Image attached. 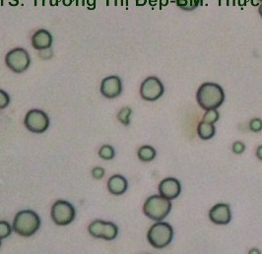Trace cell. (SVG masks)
Masks as SVG:
<instances>
[{
    "label": "cell",
    "mask_w": 262,
    "mask_h": 254,
    "mask_svg": "<svg viewBox=\"0 0 262 254\" xmlns=\"http://www.w3.org/2000/svg\"><path fill=\"white\" fill-rule=\"evenodd\" d=\"M196 99L198 104L204 110L217 109L225 101V93L220 85L207 82L199 87Z\"/></svg>",
    "instance_id": "1"
},
{
    "label": "cell",
    "mask_w": 262,
    "mask_h": 254,
    "mask_svg": "<svg viewBox=\"0 0 262 254\" xmlns=\"http://www.w3.org/2000/svg\"><path fill=\"white\" fill-rule=\"evenodd\" d=\"M41 227L39 215L31 210H23L16 214L13 222V231L21 237L34 236Z\"/></svg>",
    "instance_id": "2"
},
{
    "label": "cell",
    "mask_w": 262,
    "mask_h": 254,
    "mask_svg": "<svg viewBox=\"0 0 262 254\" xmlns=\"http://www.w3.org/2000/svg\"><path fill=\"white\" fill-rule=\"evenodd\" d=\"M171 200L161 195H153L149 197L143 206L144 214L153 221L160 222L164 220L171 212Z\"/></svg>",
    "instance_id": "3"
},
{
    "label": "cell",
    "mask_w": 262,
    "mask_h": 254,
    "mask_svg": "<svg viewBox=\"0 0 262 254\" xmlns=\"http://www.w3.org/2000/svg\"><path fill=\"white\" fill-rule=\"evenodd\" d=\"M147 238L150 245L155 249H164L172 243L174 230L170 224L159 222L150 228Z\"/></svg>",
    "instance_id": "4"
},
{
    "label": "cell",
    "mask_w": 262,
    "mask_h": 254,
    "mask_svg": "<svg viewBox=\"0 0 262 254\" xmlns=\"http://www.w3.org/2000/svg\"><path fill=\"white\" fill-rule=\"evenodd\" d=\"M5 63L14 73H23L30 67L31 57L26 50L16 48L6 54Z\"/></svg>",
    "instance_id": "5"
},
{
    "label": "cell",
    "mask_w": 262,
    "mask_h": 254,
    "mask_svg": "<svg viewBox=\"0 0 262 254\" xmlns=\"http://www.w3.org/2000/svg\"><path fill=\"white\" fill-rule=\"evenodd\" d=\"M75 209L72 204L64 200L56 201L52 208V219L58 226H67L75 219Z\"/></svg>",
    "instance_id": "6"
},
{
    "label": "cell",
    "mask_w": 262,
    "mask_h": 254,
    "mask_svg": "<svg viewBox=\"0 0 262 254\" xmlns=\"http://www.w3.org/2000/svg\"><path fill=\"white\" fill-rule=\"evenodd\" d=\"M24 124L31 132L42 134L49 128L50 118L48 114L41 109H31L25 116Z\"/></svg>",
    "instance_id": "7"
},
{
    "label": "cell",
    "mask_w": 262,
    "mask_h": 254,
    "mask_svg": "<svg viewBox=\"0 0 262 254\" xmlns=\"http://www.w3.org/2000/svg\"><path fill=\"white\" fill-rule=\"evenodd\" d=\"M88 232L92 237L105 241H112L118 235V229L113 223L101 220L92 222L88 227Z\"/></svg>",
    "instance_id": "8"
},
{
    "label": "cell",
    "mask_w": 262,
    "mask_h": 254,
    "mask_svg": "<svg viewBox=\"0 0 262 254\" xmlns=\"http://www.w3.org/2000/svg\"><path fill=\"white\" fill-rule=\"evenodd\" d=\"M164 85L159 78L154 76L146 78L140 87L141 98L147 102L157 101L164 95Z\"/></svg>",
    "instance_id": "9"
},
{
    "label": "cell",
    "mask_w": 262,
    "mask_h": 254,
    "mask_svg": "<svg viewBox=\"0 0 262 254\" xmlns=\"http://www.w3.org/2000/svg\"><path fill=\"white\" fill-rule=\"evenodd\" d=\"M100 91L105 98L114 99L120 96L122 92V83L118 76H108L103 79Z\"/></svg>",
    "instance_id": "10"
},
{
    "label": "cell",
    "mask_w": 262,
    "mask_h": 254,
    "mask_svg": "<svg viewBox=\"0 0 262 254\" xmlns=\"http://www.w3.org/2000/svg\"><path fill=\"white\" fill-rule=\"evenodd\" d=\"M181 192V185L177 179L168 177L163 179L159 184V193L166 199L174 200L179 196Z\"/></svg>",
    "instance_id": "11"
},
{
    "label": "cell",
    "mask_w": 262,
    "mask_h": 254,
    "mask_svg": "<svg viewBox=\"0 0 262 254\" xmlns=\"http://www.w3.org/2000/svg\"><path fill=\"white\" fill-rule=\"evenodd\" d=\"M209 219L217 225H227L231 222L232 213L228 204H217L209 212Z\"/></svg>",
    "instance_id": "12"
},
{
    "label": "cell",
    "mask_w": 262,
    "mask_h": 254,
    "mask_svg": "<svg viewBox=\"0 0 262 254\" xmlns=\"http://www.w3.org/2000/svg\"><path fill=\"white\" fill-rule=\"evenodd\" d=\"M32 46L37 51H44L51 49L52 46V34L44 29L38 30L32 37Z\"/></svg>",
    "instance_id": "13"
},
{
    "label": "cell",
    "mask_w": 262,
    "mask_h": 254,
    "mask_svg": "<svg viewBox=\"0 0 262 254\" xmlns=\"http://www.w3.org/2000/svg\"><path fill=\"white\" fill-rule=\"evenodd\" d=\"M127 180L119 174L112 175L107 181L108 191L113 195H121L127 190Z\"/></svg>",
    "instance_id": "14"
},
{
    "label": "cell",
    "mask_w": 262,
    "mask_h": 254,
    "mask_svg": "<svg viewBox=\"0 0 262 254\" xmlns=\"http://www.w3.org/2000/svg\"><path fill=\"white\" fill-rule=\"evenodd\" d=\"M215 132H216V129H215L214 124L212 123L202 121L198 124L197 133H198V136L203 140H208V139L213 138L215 135Z\"/></svg>",
    "instance_id": "15"
},
{
    "label": "cell",
    "mask_w": 262,
    "mask_h": 254,
    "mask_svg": "<svg viewBox=\"0 0 262 254\" xmlns=\"http://www.w3.org/2000/svg\"><path fill=\"white\" fill-rule=\"evenodd\" d=\"M137 155L142 162H151L156 157V150L151 146L145 145L139 148Z\"/></svg>",
    "instance_id": "16"
},
{
    "label": "cell",
    "mask_w": 262,
    "mask_h": 254,
    "mask_svg": "<svg viewBox=\"0 0 262 254\" xmlns=\"http://www.w3.org/2000/svg\"><path fill=\"white\" fill-rule=\"evenodd\" d=\"M202 0H175V4L177 7L184 11H192L196 9Z\"/></svg>",
    "instance_id": "17"
},
{
    "label": "cell",
    "mask_w": 262,
    "mask_h": 254,
    "mask_svg": "<svg viewBox=\"0 0 262 254\" xmlns=\"http://www.w3.org/2000/svg\"><path fill=\"white\" fill-rule=\"evenodd\" d=\"M131 113H132V109L130 107H128V106H125V107L121 108L119 110V112L117 113V119H118V121L121 124L125 125V126L129 125Z\"/></svg>",
    "instance_id": "18"
},
{
    "label": "cell",
    "mask_w": 262,
    "mask_h": 254,
    "mask_svg": "<svg viewBox=\"0 0 262 254\" xmlns=\"http://www.w3.org/2000/svg\"><path fill=\"white\" fill-rule=\"evenodd\" d=\"M114 155H115L114 149L109 145H104L99 151V156L106 161L112 160L114 158Z\"/></svg>",
    "instance_id": "19"
},
{
    "label": "cell",
    "mask_w": 262,
    "mask_h": 254,
    "mask_svg": "<svg viewBox=\"0 0 262 254\" xmlns=\"http://www.w3.org/2000/svg\"><path fill=\"white\" fill-rule=\"evenodd\" d=\"M219 112L216 109H210L206 110V112L203 115V121L214 124L219 119Z\"/></svg>",
    "instance_id": "20"
},
{
    "label": "cell",
    "mask_w": 262,
    "mask_h": 254,
    "mask_svg": "<svg viewBox=\"0 0 262 254\" xmlns=\"http://www.w3.org/2000/svg\"><path fill=\"white\" fill-rule=\"evenodd\" d=\"M12 228L10 224L6 221H0V240L8 238L12 233Z\"/></svg>",
    "instance_id": "21"
},
{
    "label": "cell",
    "mask_w": 262,
    "mask_h": 254,
    "mask_svg": "<svg viewBox=\"0 0 262 254\" xmlns=\"http://www.w3.org/2000/svg\"><path fill=\"white\" fill-rule=\"evenodd\" d=\"M9 102H10L9 95L5 91L0 90V109H4L5 107H7Z\"/></svg>",
    "instance_id": "22"
},
{
    "label": "cell",
    "mask_w": 262,
    "mask_h": 254,
    "mask_svg": "<svg viewBox=\"0 0 262 254\" xmlns=\"http://www.w3.org/2000/svg\"><path fill=\"white\" fill-rule=\"evenodd\" d=\"M250 128L253 132H260L262 130V120L261 118H254L250 122Z\"/></svg>",
    "instance_id": "23"
},
{
    "label": "cell",
    "mask_w": 262,
    "mask_h": 254,
    "mask_svg": "<svg viewBox=\"0 0 262 254\" xmlns=\"http://www.w3.org/2000/svg\"><path fill=\"white\" fill-rule=\"evenodd\" d=\"M232 150H233V152L235 154H242L246 150V145L243 142H241V141H237V142H235L233 144Z\"/></svg>",
    "instance_id": "24"
},
{
    "label": "cell",
    "mask_w": 262,
    "mask_h": 254,
    "mask_svg": "<svg viewBox=\"0 0 262 254\" xmlns=\"http://www.w3.org/2000/svg\"><path fill=\"white\" fill-rule=\"evenodd\" d=\"M92 174H93V177L95 179L100 180L105 176V169L103 168H100V167H96L92 170Z\"/></svg>",
    "instance_id": "25"
},
{
    "label": "cell",
    "mask_w": 262,
    "mask_h": 254,
    "mask_svg": "<svg viewBox=\"0 0 262 254\" xmlns=\"http://www.w3.org/2000/svg\"><path fill=\"white\" fill-rule=\"evenodd\" d=\"M257 157L262 161V146H260L258 148V150H257Z\"/></svg>",
    "instance_id": "26"
},
{
    "label": "cell",
    "mask_w": 262,
    "mask_h": 254,
    "mask_svg": "<svg viewBox=\"0 0 262 254\" xmlns=\"http://www.w3.org/2000/svg\"><path fill=\"white\" fill-rule=\"evenodd\" d=\"M250 254H261V253H260V251H257V250H252V251L250 252Z\"/></svg>",
    "instance_id": "27"
},
{
    "label": "cell",
    "mask_w": 262,
    "mask_h": 254,
    "mask_svg": "<svg viewBox=\"0 0 262 254\" xmlns=\"http://www.w3.org/2000/svg\"><path fill=\"white\" fill-rule=\"evenodd\" d=\"M259 12H260V15L262 17V3L260 5V7H259Z\"/></svg>",
    "instance_id": "28"
},
{
    "label": "cell",
    "mask_w": 262,
    "mask_h": 254,
    "mask_svg": "<svg viewBox=\"0 0 262 254\" xmlns=\"http://www.w3.org/2000/svg\"><path fill=\"white\" fill-rule=\"evenodd\" d=\"M0 247H1V240H0Z\"/></svg>",
    "instance_id": "29"
},
{
    "label": "cell",
    "mask_w": 262,
    "mask_h": 254,
    "mask_svg": "<svg viewBox=\"0 0 262 254\" xmlns=\"http://www.w3.org/2000/svg\"><path fill=\"white\" fill-rule=\"evenodd\" d=\"M259 1H261V2L262 3V0H259Z\"/></svg>",
    "instance_id": "30"
}]
</instances>
